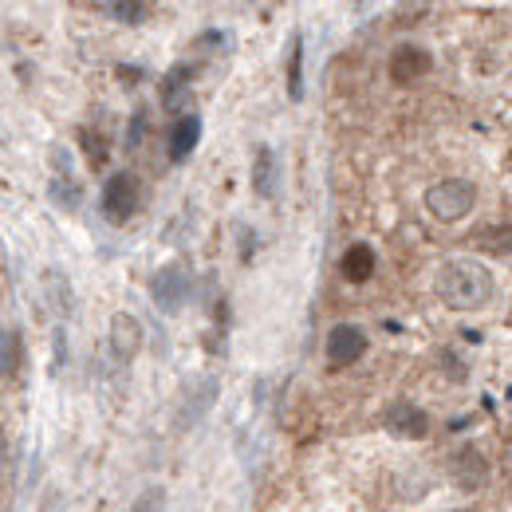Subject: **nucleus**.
Listing matches in <instances>:
<instances>
[{"mask_svg": "<svg viewBox=\"0 0 512 512\" xmlns=\"http://www.w3.org/2000/svg\"><path fill=\"white\" fill-rule=\"evenodd\" d=\"M434 292H438V300H442L446 308H453V312H481V308L493 304L497 280H493V272H489L481 260H473V256H453V260H446V264L438 268Z\"/></svg>", "mask_w": 512, "mask_h": 512, "instance_id": "1", "label": "nucleus"}, {"mask_svg": "<svg viewBox=\"0 0 512 512\" xmlns=\"http://www.w3.org/2000/svg\"><path fill=\"white\" fill-rule=\"evenodd\" d=\"M473 205H477V186L473 182H461V178H446V182H438V186L426 190V209L442 225H453V221L469 217Z\"/></svg>", "mask_w": 512, "mask_h": 512, "instance_id": "2", "label": "nucleus"}, {"mask_svg": "<svg viewBox=\"0 0 512 512\" xmlns=\"http://www.w3.org/2000/svg\"><path fill=\"white\" fill-rule=\"evenodd\" d=\"M138 201H142V186H138V178L130 170H119V174L107 178V186H103V217L111 225H127L134 217V209H138Z\"/></svg>", "mask_w": 512, "mask_h": 512, "instance_id": "3", "label": "nucleus"}, {"mask_svg": "<svg viewBox=\"0 0 512 512\" xmlns=\"http://www.w3.org/2000/svg\"><path fill=\"white\" fill-rule=\"evenodd\" d=\"M190 272H186V264H166V268H158L154 272V280H150V296H154V304H158V312H182L186 308V300H190Z\"/></svg>", "mask_w": 512, "mask_h": 512, "instance_id": "4", "label": "nucleus"}, {"mask_svg": "<svg viewBox=\"0 0 512 512\" xmlns=\"http://www.w3.org/2000/svg\"><path fill=\"white\" fill-rule=\"evenodd\" d=\"M323 351H327V363L335 371H343V367H351V363H359L367 355V331L359 323H335L327 331V347Z\"/></svg>", "mask_w": 512, "mask_h": 512, "instance_id": "5", "label": "nucleus"}, {"mask_svg": "<svg viewBox=\"0 0 512 512\" xmlns=\"http://www.w3.org/2000/svg\"><path fill=\"white\" fill-rule=\"evenodd\" d=\"M217 379L213 375H201V379H193L186 390H182V398H178V430H190V426H197L205 414H209V406L217 402Z\"/></svg>", "mask_w": 512, "mask_h": 512, "instance_id": "6", "label": "nucleus"}, {"mask_svg": "<svg viewBox=\"0 0 512 512\" xmlns=\"http://www.w3.org/2000/svg\"><path fill=\"white\" fill-rule=\"evenodd\" d=\"M383 426L398 438H426L430 434V414L410 402V398H398L383 410Z\"/></svg>", "mask_w": 512, "mask_h": 512, "instance_id": "7", "label": "nucleus"}, {"mask_svg": "<svg viewBox=\"0 0 512 512\" xmlns=\"http://www.w3.org/2000/svg\"><path fill=\"white\" fill-rule=\"evenodd\" d=\"M430 67H434V56H430L426 48L402 44V48H394V56H390V79L402 83V87H414V83H422V79L430 75Z\"/></svg>", "mask_w": 512, "mask_h": 512, "instance_id": "8", "label": "nucleus"}, {"mask_svg": "<svg viewBox=\"0 0 512 512\" xmlns=\"http://www.w3.org/2000/svg\"><path fill=\"white\" fill-rule=\"evenodd\" d=\"M190 79H193V67L190 64H178V67H170L166 71V79H162V107L170 111V115H190L186 107H190V95H193V87H190Z\"/></svg>", "mask_w": 512, "mask_h": 512, "instance_id": "9", "label": "nucleus"}, {"mask_svg": "<svg viewBox=\"0 0 512 512\" xmlns=\"http://www.w3.org/2000/svg\"><path fill=\"white\" fill-rule=\"evenodd\" d=\"M138 347H142V323L127 316V312H115L111 316V351H115V359L130 363L138 355Z\"/></svg>", "mask_w": 512, "mask_h": 512, "instance_id": "10", "label": "nucleus"}, {"mask_svg": "<svg viewBox=\"0 0 512 512\" xmlns=\"http://www.w3.org/2000/svg\"><path fill=\"white\" fill-rule=\"evenodd\" d=\"M197 142H201V115L190 111V115L174 119V127H170V162H186Z\"/></svg>", "mask_w": 512, "mask_h": 512, "instance_id": "11", "label": "nucleus"}, {"mask_svg": "<svg viewBox=\"0 0 512 512\" xmlns=\"http://www.w3.org/2000/svg\"><path fill=\"white\" fill-rule=\"evenodd\" d=\"M253 190H256V197H276V190H280V162H276L272 146H256Z\"/></svg>", "mask_w": 512, "mask_h": 512, "instance_id": "12", "label": "nucleus"}, {"mask_svg": "<svg viewBox=\"0 0 512 512\" xmlns=\"http://www.w3.org/2000/svg\"><path fill=\"white\" fill-rule=\"evenodd\" d=\"M339 272H343V280L347 284H367L371 276H375V249L371 245H351L343 260H339Z\"/></svg>", "mask_w": 512, "mask_h": 512, "instance_id": "13", "label": "nucleus"}, {"mask_svg": "<svg viewBox=\"0 0 512 512\" xmlns=\"http://www.w3.org/2000/svg\"><path fill=\"white\" fill-rule=\"evenodd\" d=\"M485 473H489V465L481 461L477 449H461V453H453V481H457V485L477 489V485L485 481Z\"/></svg>", "mask_w": 512, "mask_h": 512, "instance_id": "14", "label": "nucleus"}, {"mask_svg": "<svg viewBox=\"0 0 512 512\" xmlns=\"http://www.w3.org/2000/svg\"><path fill=\"white\" fill-rule=\"evenodd\" d=\"M288 99L292 103L304 99V40H300V32L288 36Z\"/></svg>", "mask_w": 512, "mask_h": 512, "instance_id": "15", "label": "nucleus"}, {"mask_svg": "<svg viewBox=\"0 0 512 512\" xmlns=\"http://www.w3.org/2000/svg\"><path fill=\"white\" fill-rule=\"evenodd\" d=\"M20 359H24V351H20V335L8 331V327H0V375L12 379V375L20 371Z\"/></svg>", "mask_w": 512, "mask_h": 512, "instance_id": "16", "label": "nucleus"}, {"mask_svg": "<svg viewBox=\"0 0 512 512\" xmlns=\"http://www.w3.org/2000/svg\"><path fill=\"white\" fill-rule=\"evenodd\" d=\"M99 12L111 16V20H119V24H142L150 16V8L138 4V0H111V4H99Z\"/></svg>", "mask_w": 512, "mask_h": 512, "instance_id": "17", "label": "nucleus"}, {"mask_svg": "<svg viewBox=\"0 0 512 512\" xmlns=\"http://www.w3.org/2000/svg\"><path fill=\"white\" fill-rule=\"evenodd\" d=\"M79 142H83V150H87L91 170H103V162H107V142H103V134L91 127H83L79 130Z\"/></svg>", "mask_w": 512, "mask_h": 512, "instance_id": "18", "label": "nucleus"}, {"mask_svg": "<svg viewBox=\"0 0 512 512\" xmlns=\"http://www.w3.org/2000/svg\"><path fill=\"white\" fill-rule=\"evenodd\" d=\"M48 193H52V201L56 205H64V209H75L79 201H83V193H79V186L67 178V174H60V178H52V186H48Z\"/></svg>", "mask_w": 512, "mask_h": 512, "instance_id": "19", "label": "nucleus"}, {"mask_svg": "<svg viewBox=\"0 0 512 512\" xmlns=\"http://www.w3.org/2000/svg\"><path fill=\"white\" fill-rule=\"evenodd\" d=\"M146 130H150V111H146V107H138L127 123V150H138V146H142Z\"/></svg>", "mask_w": 512, "mask_h": 512, "instance_id": "20", "label": "nucleus"}, {"mask_svg": "<svg viewBox=\"0 0 512 512\" xmlns=\"http://www.w3.org/2000/svg\"><path fill=\"white\" fill-rule=\"evenodd\" d=\"M134 512H162V489H146V497L134 505Z\"/></svg>", "mask_w": 512, "mask_h": 512, "instance_id": "21", "label": "nucleus"}, {"mask_svg": "<svg viewBox=\"0 0 512 512\" xmlns=\"http://www.w3.org/2000/svg\"><path fill=\"white\" fill-rule=\"evenodd\" d=\"M4 461H8V442H4V434H0V473H4Z\"/></svg>", "mask_w": 512, "mask_h": 512, "instance_id": "22", "label": "nucleus"}, {"mask_svg": "<svg viewBox=\"0 0 512 512\" xmlns=\"http://www.w3.org/2000/svg\"><path fill=\"white\" fill-rule=\"evenodd\" d=\"M453 512H469V509H453Z\"/></svg>", "mask_w": 512, "mask_h": 512, "instance_id": "23", "label": "nucleus"}]
</instances>
